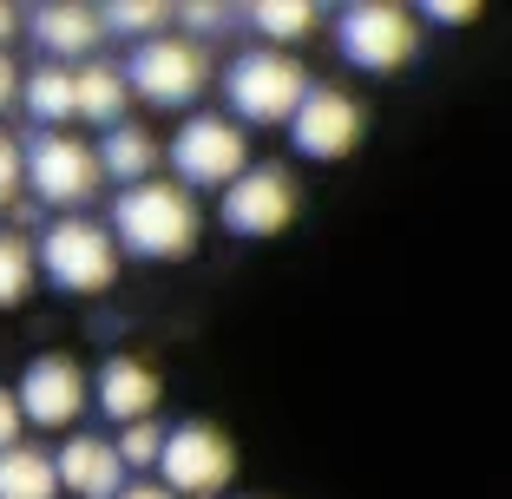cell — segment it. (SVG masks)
I'll return each instance as SVG.
<instances>
[{"instance_id": "cell-1", "label": "cell", "mask_w": 512, "mask_h": 499, "mask_svg": "<svg viewBox=\"0 0 512 499\" xmlns=\"http://www.w3.org/2000/svg\"><path fill=\"white\" fill-rule=\"evenodd\" d=\"M112 237H119V250L145 263H184L204 237V211L178 178H151L138 191L112 197Z\"/></svg>"}, {"instance_id": "cell-2", "label": "cell", "mask_w": 512, "mask_h": 499, "mask_svg": "<svg viewBox=\"0 0 512 499\" xmlns=\"http://www.w3.org/2000/svg\"><path fill=\"white\" fill-rule=\"evenodd\" d=\"M309 92H316V79L276 46H250L224 66V106L237 125H289Z\"/></svg>"}, {"instance_id": "cell-3", "label": "cell", "mask_w": 512, "mask_h": 499, "mask_svg": "<svg viewBox=\"0 0 512 499\" xmlns=\"http://www.w3.org/2000/svg\"><path fill=\"white\" fill-rule=\"evenodd\" d=\"M33 250H40V276L60 296H99L119 276V237L112 224H92V217H53L33 237Z\"/></svg>"}, {"instance_id": "cell-4", "label": "cell", "mask_w": 512, "mask_h": 499, "mask_svg": "<svg viewBox=\"0 0 512 499\" xmlns=\"http://www.w3.org/2000/svg\"><path fill=\"white\" fill-rule=\"evenodd\" d=\"M171 178L184 184V191H217L224 197L230 184L250 171V138H243L237 119H224V112H191V119L171 132Z\"/></svg>"}, {"instance_id": "cell-5", "label": "cell", "mask_w": 512, "mask_h": 499, "mask_svg": "<svg viewBox=\"0 0 512 499\" xmlns=\"http://www.w3.org/2000/svg\"><path fill=\"white\" fill-rule=\"evenodd\" d=\"M125 79H132V92L145 106L191 112L197 99H204V86H211V53H204V40H191V33H158V40L132 46Z\"/></svg>"}, {"instance_id": "cell-6", "label": "cell", "mask_w": 512, "mask_h": 499, "mask_svg": "<svg viewBox=\"0 0 512 499\" xmlns=\"http://www.w3.org/2000/svg\"><path fill=\"white\" fill-rule=\"evenodd\" d=\"M335 53L355 73H394L421 53V20L394 0H355L335 14Z\"/></svg>"}, {"instance_id": "cell-7", "label": "cell", "mask_w": 512, "mask_h": 499, "mask_svg": "<svg viewBox=\"0 0 512 499\" xmlns=\"http://www.w3.org/2000/svg\"><path fill=\"white\" fill-rule=\"evenodd\" d=\"M99 184H106L99 145H86V138H73V132H40L27 145V191L40 197V204L79 217L92 197H99Z\"/></svg>"}, {"instance_id": "cell-8", "label": "cell", "mask_w": 512, "mask_h": 499, "mask_svg": "<svg viewBox=\"0 0 512 499\" xmlns=\"http://www.w3.org/2000/svg\"><path fill=\"white\" fill-rule=\"evenodd\" d=\"M296 171L289 165H250L224 197H217V217H224L230 237H276V230L296 224Z\"/></svg>"}, {"instance_id": "cell-9", "label": "cell", "mask_w": 512, "mask_h": 499, "mask_svg": "<svg viewBox=\"0 0 512 499\" xmlns=\"http://www.w3.org/2000/svg\"><path fill=\"white\" fill-rule=\"evenodd\" d=\"M230 473H237V454H230V440L217 434L211 421H178L165 434L158 480H165L178 499H211V493H224Z\"/></svg>"}, {"instance_id": "cell-10", "label": "cell", "mask_w": 512, "mask_h": 499, "mask_svg": "<svg viewBox=\"0 0 512 499\" xmlns=\"http://www.w3.org/2000/svg\"><path fill=\"white\" fill-rule=\"evenodd\" d=\"M362 125H368L362 106H355L342 86H316L302 99V112L289 119V145H296L302 158H316V165H335V158H348L362 145Z\"/></svg>"}, {"instance_id": "cell-11", "label": "cell", "mask_w": 512, "mask_h": 499, "mask_svg": "<svg viewBox=\"0 0 512 499\" xmlns=\"http://www.w3.org/2000/svg\"><path fill=\"white\" fill-rule=\"evenodd\" d=\"M14 394H20L27 427H73L79 408L92 401V381H86V368H79L73 355H33Z\"/></svg>"}, {"instance_id": "cell-12", "label": "cell", "mask_w": 512, "mask_h": 499, "mask_svg": "<svg viewBox=\"0 0 512 499\" xmlns=\"http://www.w3.org/2000/svg\"><path fill=\"white\" fill-rule=\"evenodd\" d=\"M158 368H145L138 355H106L99 362V375H92V408L106 414L112 427H138L151 421V408H158Z\"/></svg>"}, {"instance_id": "cell-13", "label": "cell", "mask_w": 512, "mask_h": 499, "mask_svg": "<svg viewBox=\"0 0 512 499\" xmlns=\"http://www.w3.org/2000/svg\"><path fill=\"white\" fill-rule=\"evenodd\" d=\"M27 33L40 40V53L53 66H73V60L92 66V46L106 40V20H99V7H79V0H40L27 14Z\"/></svg>"}, {"instance_id": "cell-14", "label": "cell", "mask_w": 512, "mask_h": 499, "mask_svg": "<svg viewBox=\"0 0 512 499\" xmlns=\"http://www.w3.org/2000/svg\"><path fill=\"white\" fill-rule=\"evenodd\" d=\"M53 467H60V486L79 499H119L125 486V460H119V440H99V434H73L53 454Z\"/></svg>"}, {"instance_id": "cell-15", "label": "cell", "mask_w": 512, "mask_h": 499, "mask_svg": "<svg viewBox=\"0 0 512 499\" xmlns=\"http://www.w3.org/2000/svg\"><path fill=\"white\" fill-rule=\"evenodd\" d=\"M165 158V145L145 132V125H112L106 138H99V165H106V178L119 184V191H138V184H151V165Z\"/></svg>"}, {"instance_id": "cell-16", "label": "cell", "mask_w": 512, "mask_h": 499, "mask_svg": "<svg viewBox=\"0 0 512 499\" xmlns=\"http://www.w3.org/2000/svg\"><path fill=\"white\" fill-rule=\"evenodd\" d=\"M20 106L33 112V125H46V132H60V125L79 119V73L73 66H33L27 73V92H20Z\"/></svg>"}, {"instance_id": "cell-17", "label": "cell", "mask_w": 512, "mask_h": 499, "mask_svg": "<svg viewBox=\"0 0 512 499\" xmlns=\"http://www.w3.org/2000/svg\"><path fill=\"white\" fill-rule=\"evenodd\" d=\"M125 99H132L125 66H106V60L79 66V119H86V125H99V132L125 125Z\"/></svg>"}, {"instance_id": "cell-18", "label": "cell", "mask_w": 512, "mask_h": 499, "mask_svg": "<svg viewBox=\"0 0 512 499\" xmlns=\"http://www.w3.org/2000/svg\"><path fill=\"white\" fill-rule=\"evenodd\" d=\"M0 499H60V467L46 447L20 440L14 454H0Z\"/></svg>"}, {"instance_id": "cell-19", "label": "cell", "mask_w": 512, "mask_h": 499, "mask_svg": "<svg viewBox=\"0 0 512 499\" xmlns=\"http://www.w3.org/2000/svg\"><path fill=\"white\" fill-rule=\"evenodd\" d=\"M243 20L263 33V46L289 53V46H302L309 33H316V20H322V14L309 7V0H256V7H243Z\"/></svg>"}, {"instance_id": "cell-20", "label": "cell", "mask_w": 512, "mask_h": 499, "mask_svg": "<svg viewBox=\"0 0 512 499\" xmlns=\"http://www.w3.org/2000/svg\"><path fill=\"white\" fill-rule=\"evenodd\" d=\"M40 283V250L20 230H0V309H20Z\"/></svg>"}, {"instance_id": "cell-21", "label": "cell", "mask_w": 512, "mask_h": 499, "mask_svg": "<svg viewBox=\"0 0 512 499\" xmlns=\"http://www.w3.org/2000/svg\"><path fill=\"white\" fill-rule=\"evenodd\" d=\"M99 20H106V33L145 46V40H158V33H165L178 14H171L165 0H112V7H99Z\"/></svg>"}, {"instance_id": "cell-22", "label": "cell", "mask_w": 512, "mask_h": 499, "mask_svg": "<svg viewBox=\"0 0 512 499\" xmlns=\"http://www.w3.org/2000/svg\"><path fill=\"white\" fill-rule=\"evenodd\" d=\"M165 434H171V427H158V421L119 427V460H125V467H158V460H165Z\"/></svg>"}, {"instance_id": "cell-23", "label": "cell", "mask_w": 512, "mask_h": 499, "mask_svg": "<svg viewBox=\"0 0 512 499\" xmlns=\"http://www.w3.org/2000/svg\"><path fill=\"white\" fill-rule=\"evenodd\" d=\"M20 184H27V145L14 132H0V204H14Z\"/></svg>"}, {"instance_id": "cell-24", "label": "cell", "mask_w": 512, "mask_h": 499, "mask_svg": "<svg viewBox=\"0 0 512 499\" xmlns=\"http://www.w3.org/2000/svg\"><path fill=\"white\" fill-rule=\"evenodd\" d=\"M171 14H178V27H191V33L230 27V7H217V0H184V7H171Z\"/></svg>"}, {"instance_id": "cell-25", "label": "cell", "mask_w": 512, "mask_h": 499, "mask_svg": "<svg viewBox=\"0 0 512 499\" xmlns=\"http://www.w3.org/2000/svg\"><path fill=\"white\" fill-rule=\"evenodd\" d=\"M20 427H27V414H20V394L0 388V454H14V447H20Z\"/></svg>"}, {"instance_id": "cell-26", "label": "cell", "mask_w": 512, "mask_h": 499, "mask_svg": "<svg viewBox=\"0 0 512 499\" xmlns=\"http://www.w3.org/2000/svg\"><path fill=\"white\" fill-rule=\"evenodd\" d=\"M421 20H434V27H467V20H480V7H473V0H427Z\"/></svg>"}, {"instance_id": "cell-27", "label": "cell", "mask_w": 512, "mask_h": 499, "mask_svg": "<svg viewBox=\"0 0 512 499\" xmlns=\"http://www.w3.org/2000/svg\"><path fill=\"white\" fill-rule=\"evenodd\" d=\"M14 92H27V73H20V66L0 53V106H14Z\"/></svg>"}, {"instance_id": "cell-28", "label": "cell", "mask_w": 512, "mask_h": 499, "mask_svg": "<svg viewBox=\"0 0 512 499\" xmlns=\"http://www.w3.org/2000/svg\"><path fill=\"white\" fill-rule=\"evenodd\" d=\"M119 499H178V493H171L165 480H132V486H125Z\"/></svg>"}, {"instance_id": "cell-29", "label": "cell", "mask_w": 512, "mask_h": 499, "mask_svg": "<svg viewBox=\"0 0 512 499\" xmlns=\"http://www.w3.org/2000/svg\"><path fill=\"white\" fill-rule=\"evenodd\" d=\"M14 27H20V14L7 7V0H0V53H7V40H14Z\"/></svg>"}]
</instances>
